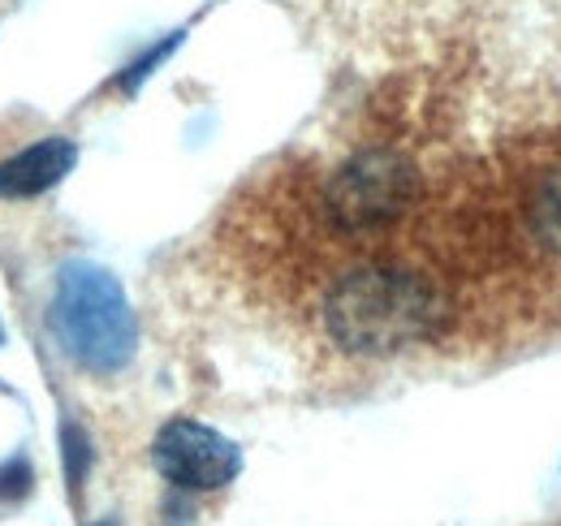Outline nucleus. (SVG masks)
I'll return each mask as SVG.
<instances>
[{
	"label": "nucleus",
	"mask_w": 561,
	"mask_h": 526,
	"mask_svg": "<svg viewBox=\"0 0 561 526\" xmlns=\"http://www.w3.org/2000/svg\"><path fill=\"white\" fill-rule=\"evenodd\" d=\"M440 324L436 289L402 267H358L324 298V329L346 354H398Z\"/></svg>",
	"instance_id": "f257e3e1"
},
{
	"label": "nucleus",
	"mask_w": 561,
	"mask_h": 526,
	"mask_svg": "<svg viewBox=\"0 0 561 526\" xmlns=\"http://www.w3.org/2000/svg\"><path fill=\"white\" fill-rule=\"evenodd\" d=\"M48 320L61 354L91 376L126 371L139 350V324L122 281L91 260L61 263Z\"/></svg>",
	"instance_id": "f03ea898"
},
{
	"label": "nucleus",
	"mask_w": 561,
	"mask_h": 526,
	"mask_svg": "<svg viewBox=\"0 0 561 526\" xmlns=\"http://www.w3.org/2000/svg\"><path fill=\"white\" fill-rule=\"evenodd\" d=\"M420 191V173L407 156L398 151H358L351 156L333 178H329V191H324V207L329 216L351 229V233H367V229H380L389 220H398Z\"/></svg>",
	"instance_id": "7ed1b4c3"
},
{
	"label": "nucleus",
	"mask_w": 561,
	"mask_h": 526,
	"mask_svg": "<svg viewBox=\"0 0 561 526\" xmlns=\"http://www.w3.org/2000/svg\"><path fill=\"white\" fill-rule=\"evenodd\" d=\"M151 466L178 492H216L238 479L242 449L199 419H173L151 441Z\"/></svg>",
	"instance_id": "20e7f679"
},
{
	"label": "nucleus",
	"mask_w": 561,
	"mask_h": 526,
	"mask_svg": "<svg viewBox=\"0 0 561 526\" xmlns=\"http://www.w3.org/2000/svg\"><path fill=\"white\" fill-rule=\"evenodd\" d=\"M78 164L73 138H39L0 164V198H35L66 182Z\"/></svg>",
	"instance_id": "39448f33"
},
{
	"label": "nucleus",
	"mask_w": 561,
	"mask_h": 526,
	"mask_svg": "<svg viewBox=\"0 0 561 526\" xmlns=\"http://www.w3.org/2000/svg\"><path fill=\"white\" fill-rule=\"evenodd\" d=\"M531 225L549 251H561V169H553L531 198Z\"/></svg>",
	"instance_id": "423d86ee"
},
{
	"label": "nucleus",
	"mask_w": 561,
	"mask_h": 526,
	"mask_svg": "<svg viewBox=\"0 0 561 526\" xmlns=\"http://www.w3.org/2000/svg\"><path fill=\"white\" fill-rule=\"evenodd\" d=\"M61 454H66L70 492L78 496V488H82V479H87V470H91V441H87V432H82L78 423H66V427H61Z\"/></svg>",
	"instance_id": "0eeeda50"
},
{
	"label": "nucleus",
	"mask_w": 561,
	"mask_h": 526,
	"mask_svg": "<svg viewBox=\"0 0 561 526\" xmlns=\"http://www.w3.org/2000/svg\"><path fill=\"white\" fill-rule=\"evenodd\" d=\"M31 488H35V470H31V461L22 458V454L0 466V501H4V505L26 501V496H31Z\"/></svg>",
	"instance_id": "6e6552de"
},
{
	"label": "nucleus",
	"mask_w": 561,
	"mask_h": 526,
	"mask_svg": "<svg viewBox=\"0 0 561 526\" xmlns=\"http://www.w3.org/2000/svg\"><path fill=\"white\" fill-rule=\"evenodd\" d=\"M182 35H186V31H173V35L164 39V44H156V48H151L147 57H139L135 66L126 69V73H122V91H139L142 78H151V73H156V66H160V61H164V57H169V53H173L178 44H182Z\"/></svg>",
	"instance_id": "1a4fd4ad"
},
{
	"label": "nucleus",
	"mask_w": 561,
	"mask_h": 526,
	"mask_svg": "<svg viewBox=\"0 0 561 526\" xmlns=\"http://www.w3.org/2000/svg\"><path fill=\"white\" fill-rule=\"evenodd\" d=\"M100 526H113V523H100Z\"/></svg>",
	"instance_id": "9d476101"
},
{
	"label": "nucleus",
	"mask_w": 561,
	"mask_h": 526,
	"mask_svg": "<svg viewBox=\"0 0 561 526\" xmlns=\"http://www.w3.org/2000/svg\"><path fill=\"white\" fill-rule=\"evenodd\" d=\"M0 336H4V332H0Z\"/></svg>",
	"instance_id": "9b49d317"
}]
</instances>
